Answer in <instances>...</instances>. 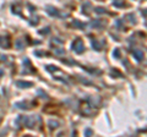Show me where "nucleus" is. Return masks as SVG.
<instances>
[{
  "label": "nucleus",
  "mask_w": 147,
  "mask_h": 137,
  "mask_svg": "<svg viewBox=\"0 0 147 137\" xmlns=\"http://www.w3.org/2000/svg\"><path fill=\"white\" fill-rule=\"evenodd\" d=\"M0 45H1L3 48H9V47H10L9 38H6V37H0Z\"/></svg>",
  "instance_id": "nucleus-1"
},
{
  "label": "nucleus",
  "mask_w": 147,
  "mask_h": 137,
  "mask_svg": "<svg viewBox=\"0 0 147 137\" xmlns=\"http://www.w3.org/2000/svg\"><path fill=\"white\" fill-rule=\"evenodd\" d=\"M16 45L18 49H22V40L21 39H18V40H16Z\"/></svg>",
  "instance_id": "nucleus-2"
},
{
  "label": "nucleus",
  "mask_w": 147,
  "mask_h": 137,
  "mask_svg": "<svg viewBox=\"0 0 147 137\" xmlns=\"http://www.w3.org/2000/svg\"><path fill=\"white\" fill-rule=\"evenodd\" d=\"M32 83H27V82H17V86H23V87H26V86H31ZM22 87V88H23Z\"/></svg>",
  "instance_id": "nucleus-3"
},
{
  "label": "nucleus",
  "mask_w": 147,
  "mask_h": 137,
  "mask_svg": "<svg viewBox=\"0 0 147 137\" xmlns=\"http://www.w3.org/2000/svg\"><path fill=\"white\" fill-rule=\"evenodd\" d=\"M3 72H4V71H3V70H1V69H0V77L3 76Z\"/></svg>",
  "instance_id": "nucleus-4"
}]
</instances>
